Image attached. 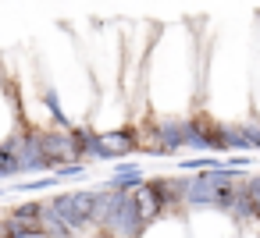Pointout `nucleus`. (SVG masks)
<instances>
[{"label": "nucleus", "mask_w": 260, "mask_h": 238, "mask_svg": "<svg viewBox=\"0 0 260 238\" xmlns=\"http://www.w3.org/2000/svg\"><path fill=\"white\" fill-rule=\"evenodd\" d=\"M203 25L185 18L157 25L153 47L143 64L139 117L143 121H192L203 107Z\"/></svg>", "instance_id": "obj_1"}, {"label": "nucleus", "mask_w": 260, "mask_h": 238, "mask_svg": "<svg viewBox=\"0 0 260 238\" xmlns=\"http://www.w3.org/2000/svg\"><path fill=\"white\" fill-rule=\"evenodd\" d=\"M253 43L256 15L239 29L224 25L214 32L203 25V107L200 114L214 125H249L253 121Z\"/></svg>", "instance_id": "obj_2"}, {"label": "nucleus", "mask_w": 260, "mask_h": 238, "mask_svg": "<svg viewBox=\"0 0 260 238\" xmlns=\"http://www.w3.org/2000/svg\"><path fill=\"white\" fill-rule=\"evenodd\" d=\"M22 132V114H18V96H15V86L11 78L0 68V146L8 139H15Z\"/></svg>", "instance_id": "obj_3"}, {"label": "nucleus", "mask_w": 260, "mask_h": 238, "mask_svg": "<svg viewBox=\"0 0 260 238\" xmlns=\"http://www.w3.org/2000/svg\"><path fill=\"white\" fill-rule=\"evenodd\" d=\"M139 238H189V224H185V210H168L157 220H150L143 227Z\"/></svg>", "instance_id": "obj_4"}, {"label": "nucleus", "mask_w": 260, "mask_h": 238, "mask_svg": "<svg viewBox=\"0 0 260 238\" xmlns=\"http://www.w3.org/2000/svg\"><path fill=\"white\" fill-rule=\"evenodd\" d=\"M253 121H260V15H256V43H253Z\"/></svg>", "instance_id": "obj_5"}, {"label": "nucleus", "mask_w": 260, "mask_h": 238, "mask_svg": "<svg viewBox=\"0 0 260 238\" xmlns=\"http://www.w3.org/2000/svg\"><path fill=\"white\" fill-rule=\"evenodd\" d=\"M29 238H47V234H29Z\"/></svg>", "instance_id": "obj_6"}]
</instances>
